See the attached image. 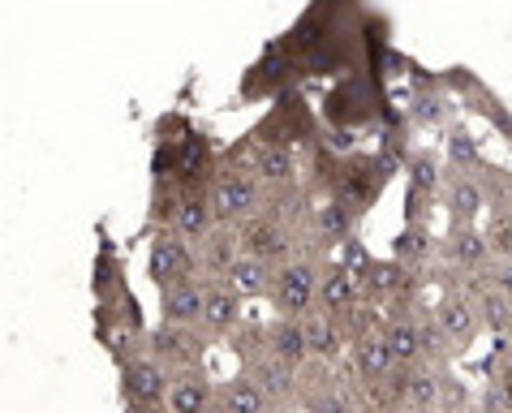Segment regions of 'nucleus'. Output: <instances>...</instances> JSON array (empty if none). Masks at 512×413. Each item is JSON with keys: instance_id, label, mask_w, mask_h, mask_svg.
Wrapping results in <instances>:
<instances>
[{"instance_id": "nucleus-1", "label": "nucleus", "mask_w": 512, "mask_h": 413, "mask_svg": "<svg viewBox=\"0 0 512 413\" xmlns=\"http://www.w3.org/2000/svg\"><path fill=\"white\" fill-rule=\"evenodd\" d=\"M388 69L379 65H366V69H353V74L336 78L332 87L323 91V104H319V117L327 130H353V134H366V130H383L396 112L392 104V91H388Z\"/></svg>"}, {"instance_id": "nucleus-2", "label": "nucleus", "mask_w": 512, "mask_h": 413, "mask_svg": "<svg viewBox=\"0 0 512 413\" xmlns=\"http://www.w3.org/2000/svg\"><path fill=\"white\" fill-rule=\"evenodd\" d=\"M250 134L263 138V142H280V147H293V151L306 155L323 138V117H319V108L306 99V91L293 87V91H284L280 99L267 104L263 117L250 125Z\"/></svg>"}, {"instance_id": "nucleus-3", "label": "nucleus", "mask_w": 512, "mask_h": 413, "mask_svg": "<svg viewBox=\"0 0 512 413\" xmlns=\"http://www.w3.org/2000/svg\"><path fill=\"white\" fill-rule=\"evenodd\" d=\"M405 78H409V95H405V117L414 130H452L461 117V104H457V95H452L448 87V74L444 69H426L418 65L414 56H409V65H405Z\"/></svg>"}, {"instance_id": "nucleus-4", "label": "nucleus", "mask_w": 512, "mask_h": 413, "mask_svg": "<svg viewBox=\"0 0 512 413\" xmlns=\"http://www.w3.org/2000/svg\"><path fill=\"white\" fill-rule=\"evenodd\" d=\"M302 87V74H297V61L293 52L284 48V39H267L263 52L254 56V61L241 69V82H237V99L241 104H272V99H280L284 91Z\"/></svg>"}, {"instance_id": "nucleus-5", "label": "nucleus", "mask_w": 512, "mask_h": 413, "mask_svg": "<svg viewBox=\"0 0 512 413\" xmlns=\"http://www.w3.org/2000/svg\"><path fill=\"white\" fill-rule=\"evenodd\" d=\"M302 413H358V388L345 362H302V388H297Z\"/></svg>"}, {"instance_id": "nucleus-6", "label": "nucleus", "mask_w": 512, "mask_h": 413, "mask_svg": "<svg viewBox=\"0 0 512 413\" xmlns=\"http://www.w3.org/2000/svg\"><path fill=\"white\" fill-rule=\"evenodd\" d=\"M444 181H448V160L435 147H418L414 160L405 168V211L401 224H431V211L444 198Z\"/></svg>"}, {"instance_id": "nucleus-7", "label": "nucleus", "mask_w": 512, "mask_h": 413, "mask_svg": "<svg viewBox=\"0 0 512 413\" xmlns=\"http://www.w3.org/2000/svg\"><path fill=\"white\" fill-rule=\"evenodd\" d=\"M319 263L315 254H297L293 263L276 267V280H272V315H284V319H306L315 315L319 306Z\"/></svg>"}, {"instance_id": "nucleus-8", "label": "nucleus", "mask_w": 512, "mask_h": 413, "mask_svg": "<svg viewBox=\"0 0 512 413\" xmlns=\"http://www.w3.org/2000/svg\"><path fill=\"white\" fill-rule=\"evenodd\" d=\"M267 185L246 173V168H220L216 185H211V207H216V224L224 229H241L254 216H263Z\"/></svg>"}, {"instance_id": "nucleus-9", "label": "nucleus", "mask_w": 512, "mask_h": 413, "mask_svg": "<svg viewBox=\"0 0 512 413\" xmlns=\"http://www.w3.org/2000/svg\"><path fill=\"white\" fill-rule=\"evenodd\" d=\"M194 276H203L198 272L194 241H186L173 229H160V233L147 237V284L155 293H168V289H177V284H186Z\"/></svg>"}, {"instance_id": "nucleus-10", "label": "nucleus", "mask_w": 512, "mask_h": 413, "mask_svg": "<svg viewBox=\"0 0 512 413\" xmlns=\"http://www.w3.org/2000/svg\"><path fill=\"white\" fill-rule=\"evenodd\" d=\"M444 74H448V87H452V95H457V104L469 112V117L487 121L491 130L504 134V142L512 147V108L504 104V95L495 91L482 74H474L469 65H448Z\"/></svg>"}, {"instance_id": "nucleus-11", "label": "nucleus", "mask_w": 512, "mask_h": 413, "mask_svg": "<svg viewBox=\"0 0 512 413\" xmlns=\"http://www.w3.org/2000/svg\"><path fill=\"white\" fill-rule=\"evenodd\" d=\"M168 392H173V375L155 358H138L117 370L121 413H168Z\"/></svg>"}, {"instance_id": "nucleus-12", "label": "nucleus", "mask_w": 512, "mask_h": 413, "mask_svg": "<svg viewBox=\"0 0 512 413\" xmlns=\"http://www.w3.org/2000/svg\"><path fill=\"white\" fill-rule=\"evenodd\" d=\"M482 190H487V220H482V233L491 241L495 263L512 259V168L508 164H487L478 173Z\"/></svg>"}, {"instance_id": "nucleus-13", "label": "nucleus", "mask_w": 512, "mask_h": 413, "mask_svg": "<svg viewBox=\"0 0 512 413\" xmlns=\"http://www.w3.org/2000/svg\"><path fill=\"white\" fill-rule=\"evenodd\" d=\"M211 345H216V340H211L203 327H177V323H155L151 327V358L160 362L168 375L207 366Z\"/></svg>"}, {"instance_id": "nucleus-14", "label": "nucleus", "mask_w": 512, "mask_h": 413, "mask_svg": "<svg viewBox=\"0 0 512 413\" xmlns=\"http://www.w3.org/2000/svg\"><path fill=\"white\" fill-rule=\"evenodd\" d=\"M362 220L366 216L353 203H345V198H323L315 211V224H310V237L302 241V254H315V259L336 254L362 233Z\"/></svg>"}, {"instance_id": "nucleus-15", "label": "nucleus", "mask_w": 512, "mask_h": 413, "mask_svg": "<svg viewBox=\"0 0 512 413\" xmlns=\"http://www.w3.org/2000/svg\"><path fill=\"white\" fill-rule=\"evenodd\" d=\"M439 267H448L461 280H482L495 272V254L482 229H444L439 233Z\"/></svg>"}, {"instance_id": "nucleus-16", "label": "nucleus", "mask_w": 512, "mask_h": 413, "mask_svg": "<svg viewBox=\"0 0 512 413\" xmlns=\"http://www.w3.org/2000/svg\"><path fill=\"white\" fill-rule=\"evenodd\" d=\"M388 177L379 173L375 164V151L366 147L358 155H349V160H340V173H336V185H332V198H345V203H353L366 216L371 207H379L383 190H388Z\"/></svg>"}, {"instance_id": "nucleus-17", "label": "nucleus", "mask_w": 512, "mask_h": 413, "mask_svg": "<svg viewBox=\"0 0 512 413\" xmlns=\"http://www.w3.org/2000/svg\"><path fill=\"white\" fill-rule=\"evenodd\" d=\"M237 233H241V250L267 267H284L302 254V237L293 229H284V224H276L272 216H254L250 224H241Z\"/></svg>"}, {"instance_id": "nucleus-18", "label": "nucleus", "mask_w": 512, "mask_h": 413, "mask_svg": "<svg viewBox=\"0 0 512 413\" xmlns=\"http://www.w3.org/2000/svg\"><path fill=\"white\" fill-rule=\"evenodd\" d=\"M237 370H241V375H250V379H254V388H259L280 413H297V388H302V366L280 362V358H272V353H259V358L241 362Z\"/></svg>"}, {"instance_id": "nucleus-19", "label": "nucleus", "mask_w": 512, "mask_h": 413, "mask_svg": "<svg viewBox=\"0 0 512 413\" xmlns=\"http://www.w3.org/2000/svg\"><path fill=\"white\" fill-rule=\"evenodd\" d=\"M439 207H444L448 229H482V220H487V190H482L478 177L452 173V168H448V181H444V198H439Z\"/></svg>"}, {"instance_id": "nucleus-20", "label": "nucleus", "mask_w": 512, "mask_h": 413, "mask_svg": "<svg viewBox=\"0 0 512 413\" xmlns=\"http://www.w3.org/2000/svg\"><path fill=\"white\" fill-rule=\"evenodd\" d=\"M246 323H250L246 297H241L229 280H211L207 276V310H203V323H198V327H203L216 345H224V340L237 336Z\"/></svg>"}, {"instance_id": "nucleus-21", "label": "nucleus", "mask_w": 512, "mask_h": 413, "mask_svg": "<svg viewBox=\"0 0 512 413\" xmlns=\"http://www.w3.org/2000/svg\"><path fill=\"white\" fill-rule=\"evenodd\" d=\"M345 366H349V379H353V388H358V392L383 388V383L396 375V358H392V349H388V340H383V332H371V336L353 340Z\"/></svg>"}, {"instance_id": "nucleus-22", "label": "nucleus", "mask_w": 512, "mask_h": 413, "mask_svg": "<svg viewBox=\"0 0 512 413\" xmlns=\"http://www.w3.org/2000/svg\"><path fill=\"white\" fill-rule=\"evenodd\" d=\"M99 246H95V259H91V306H104V302H117L121 293H130V276H125V254L121 246L112 241V233L99 224Z\"/></svg>"}, {"instance_id": "nucleus-23", "label": "nucleus", "mask_w": 512, "mask_h": 413, "mask_svg": "<svg viewBox=\"0 0 512 413\" xmlns=\"http://www.w3.org/2000/svg\"><path fill=\"white\" fill-rule=\"evenodd\" d=\"M362 306V293H358V276H353V267H345L336 259V254H327L319 263V306L323 315L332 319H345L349 310Z\"/></svg>"}, {"instance_id": "nucleus-24", "label": "nucleus", "mask_w": 512, "mask_h": 413, "mask_svg": "<svg viewBox=\"0 0 512 413\" xmlns=\"http://www.w3.org/2000/svg\"><path fill=\"white\" fill-rule=\"evenodd\" d=\"M216 388H220V379H211L207 366L181 370V375H173L168 413H216Z\"/></svg>"}, {"instance_id": "nucleus-25", "label": "nucleus", "mask_w": 512, "mask_h": 413, "mask_svg": "<svg viewBox=\"0 0 512 413\" xmlns=\"http://www.w3.org/2000/svg\"><path fill=\"white\" fill-rule=\"evenodd\" d=\"M388 254L396 263H405V267H414V272H431L435 259H439V233H435V224H401L392 237V246Z\"/></svg>"}, {"instance_id": "nucleus-26", "label": "nucleus", "mask_w": 512, "mask_h": 413, "mask_svg": "<svg viewBox=\"0 0 512 413\" xmlns=\"http://www.w3.org/2000/svg\"><path fill=\"white\" fill-rule=\"evenodd\" d=\"M207 310V276H194L177 289L160 293V323H177V327H198Z\"/></svg>"}, {"instance_id": "nucleus-27", "label": "nucleus", "mask_w": 512, "mask_h": 413, "mask_svg": "<svg viewBox=\"0 0 512 413\" xmlns=\"http://www.w3.org/2000/svg\"><path fill=\"white\" fill-rule=\"evenodd\" d=\"M198 272L203 276H211V280H224L229 276V267L241 259V233L237 229H224V224H216V229H211L203 241H198Z\"/></svg>"}, {"instance_id": "nucleus-28", "label": "nucleus", "mask_w": 512, "mask_h": 413, "mask_svg": "<svg viewBox=\"0 0 512 413\" xmlns=\"http://www.w3.org/2000/svg\"><path fill=\"white\" fill-rule=\"evenodd\" d=\"M263 340H267V353H272V358H280V362H293V366L310 362L306 323H302V319H284V315L263 319Z\"/></svg>"}, {"instance_id": "nucleus-29", "label": "nucleus", "mask_w": 512, "mask_h": 413, "mask_svg": "<svg viewBox=\"0 0 512 413\" xmlns=\"http://www.w3.org/2000/svg\"><path fill=\"white\" fill-rule=\"evenodd\" d=\"M444 160H448V168L452 173H469V177H478L482 168H487L491 160L482 155V138L469 130V121H457L452 130H444Z\"/></svg>"}, {"instance_id": "nucleus-30", "label": "nucleus", "mask_w": 512, "mask_h": 413, "mask_svg": "<svg viewBox=\"0 0 512 413\" xmlns=\"http://www.w3.org/2000/svg\"><path fill=\"white\" fill-rule=\"evenodd\" d=\"M121 327H151L147 315H142V302H138V293H121L117 302H104V306H91V332L95 340L104 345V340L112 332H121Z\"/></svg>"}, {"instance_id": "nucleus-31", "label": "nucleus", "mask_w": 512, "mask_h": 413, "mask_svg": "<svg viewBox=\"0 0 512 413\" xmlns=\"http://www.w3.org/2000/svg\"><path fill=\"white\" fill-rule=\"evenodd\" d=\"M306 349H310V362H345L349 358V340L340 332V323L332 315H306Z\"/></svg>"}, {"instance_id": "nucleus-32", "label": "nucleus", "mask_w": 512, "mask_h": 413, "mask_svg": "<svg viewBox=\"0 0 512 413\" xmlns=\"http://www.w3.org/2000/svg\"><path fill=\"white\" fill-rule=\"evenodd\" d=\"M216 413H280L267 396L254 388V379L250 375H229V379H220V388H216Z\"/></svg>"}, {"instance_id": "nucleus-33", "label": "nucleus", "mask_w": 512, "mask_h": 413, "mask_svg": "<svg viewBox=\"0 0 512 413\" xmlns=\"http://www.w3.org/2000/svg\"><path fill=\"white\" fill-rule=\"evenodd\" d=\"M216 229V207H211V194H181L177 216H173V233H181L186 241H203Z\"/></svg>"}, {"instance_id": "nucleus-34", "label": "nucleus", "mask_w": 512, "mask_h": 413, "mask_svg": "<svg viewBox=\"0 0 512 413\" xmlns=\"http://www.w3.org/2000/svg\"><path fill=\"white\" fill-rule=\"evenodd\" d=\"M474 293H478V306H482V323H487V336L491 340H512V302L495 289L491 276L474 280Z\"/></svg>"}, {"instance_id": "nucleus-35", "label": "nucleus", "mask_w": 512, "mask_h": 413, "mask_svg": "<svg viewBox=\"0 0 512 413\" xmlns=\"http://www.w3.org/2000/svg\"><path fill=\"white\" fill-rule=\"evenodd\" d=\"M233 284V289L246 297V302H259V297H272V280H276V267H267L259 259H250V254H241V259L229 267V276H224Z\"/></svg>"}, {"instance_id": "nucleus-36", "label": "nucleus", "mask_w": 512, "mask_h": 413, "mask_svg": "<svg viewBox=\"0 0 512 413\" xmlns=\"http://www.w3.org/2000/svg\"><path fill=\"white\" fill-rule=\"evenodd\" d=\"M439 413H478V392H469L457 366L439 370Z\"/></svg>"}, {"instance_id": "nucleus-37", "label": "nucleus", "mask_w": 512, "mask_h": 413, "mask_svg": "<svg viewBox=\"0 0 512 413\" xmlns=\"http://www.w3.org/2000/svg\"><path fill=\"white\" fill-rule=\"evenodd\" d=\"M190 134H198V125L181 108H168V112H160V117L151 121V142H177L181 147Z\"/></svg>"}, {"instance_id": "nucleus-38", "label": "nucleus", "mask_w": 512, "mask_h": 413, "mask_svg": "<svg viewBox=\"0 0 512 413\" xmlns=\"http://www.w3.org/2000/svg\"><path fill=\"white\" fill-rule=\"evenodd\" d=\"M491 284H495V289H500V293L508 297V302H512V259H508V263H495Z\"/></svg>"}, {"instance_id": "nucleus-39", "label": "nucleus", "mask_w": 512, "mask_h": 413, "mask_svg": "<svg viewBox=\"0 0 512 413\" xmlns=\"http://www.w3.org/2000/svg\"><path fill=\"white\" fill-rule=\"evenodd\" d=\"M388 413H405V409H388Z\"/></svg>"}]
</instances>
